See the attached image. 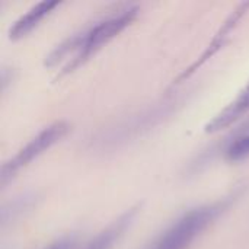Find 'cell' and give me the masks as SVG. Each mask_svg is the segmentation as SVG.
Returning a JSON list of instances; mask_svg holds the SVG:
<instances>
[{
	"instance_id": "6",
	"label": "cell",
	"mask_w": 249,
	"mask_h": 249,
	"mask_svg": "<svg viewBox=\"0 0 249 249\" xmlns=\"http://www.w3.org/2000/svg\"><path fill=\"white\" fill-rule=\"evenodd\" d=\"M249 112V83L239 92L235 101H232L222 112H219L207 125L206 133H216L220 131L235 121H238L241 117H244Z\"/></svg>"
},
{
	"instance_id": "3",
	"label": "cell",
	"mask_w": 249,
	"mask_h": 249,
	"mask_svg": "<svg viewBox=\"0 0 249 249\" xmlns=\"http://www.w3.org/2000/svg\"><path fill=\"white\" fill-rule=\"evenodd\" d=\"M69 124L64 121L54 123L39 131L25 147H22L10 160H7L0 171V184L6 185L10 179L15 178V175L25 166H28L35 158H38L41 153H44L47 149H50L55 142H58L67 131Z\"/></svg>"
},
{
	"instance_id": "7",
	"label": "cell",
	"mask_w": 249,
	"mask_h": 249,
	"mask_svg": "<svg viewBox=\"0 0 249 249\" xmlns=\"http://www.w3.org/2000/svg\"><path fill=\"white\" fill-rule=\"evenodd\" d=\"M58 4L57 0H42L36 3L26 15H23L20 19H18L13 26L9 29V38L10 39H20L26 36L38 23Z\"/></svg>"
},
{
	"instance_id": "8",
	"label": "cell",
	"mask_w": 249,
	"mask_h": 249,
	"mask_svg": "<svg viewBox=\"0 0 249 249\" xmlns=\"http://www.w3.org/2000/svg\"><path fill=\"white\" fill-rule=\"evenodd\" d=\"M83 39H85V29L83 31H79L73 35H70L69 38H66L63 42H60L47 57H45V61H44V66L45 67H53L55 64H58L63 58H66L69 54L71 53H77V50L82 47L83 44Z\"/></svg>"
},
{
	"instance_id": "5",
	"label": "cell",
	"mask_w": 249,
	"mask_h": 249,
	"mask_svg": "<svg viewBox=\"0 0 249 249\" xmlns=\"http://www.w3.org/2000/svg\"><path fill=\"white\" fill-rule=\"evenodd\" d=\"M140 204H136L125 210L121 216H118L112 223H109L101 233H98L85 249H111L114 244L124 235V232L130 228L133 220L136 219Z\"/></svg>"
},
{
	"instance_id": "2",
	"label": "cell",
	"mask_w": 249,
	"mask_h": 249,
	"mask_svg": "<svg viewBox=\"0 0 249 249\" xmlns=\"http://www.w3.org/2000/svg\"><path fill=\"white\" fill-rule=\"evenodd\" d=\"M139 13L137 6H127L123 10H118V13H112L102 20L96 22L95 25L85 29V39L82 47L77 50V53L70 58V61L63 67V70L58 73L57 79L69 74L79 66H82L92 54H95L104 44H107L109 39H112L117 34H120L125 26H128L134 18Z\"/></svg>"
},
{
	"instance_id": "4",
	"label": "cell",
	"mask_w": 249,
	"mask_h": 249,
	"mask_svg": "<svg viewBox=\"0 0 249 249\" xmlns=\"http://www.w3.org/2000/svg\"><path fill=\"white\" fill-rule=\"evenodd\" d=\"M249 7V1L247 3H242L228 19H226V22L223 23V26L219 29V32L216 34V36L213 38V41L210 42V45L206 48V51L201 54V57L193 64V66H190L185 71H182V74L177 79V83H181L182 80H185V79H188L198 67H201L209 58H212L225 44H226V41L229 39V36H231V34H232V31H233V28L238 25V22H239V19L244 16V13L248 10Z\"/></svg>"
},
{
	"instance_id": "9",
	"label": "cell",
	"mask_w": 249,
	"mask_h": 249,
	"mask_svg": "<svg viewBox=\"0 0 249 249\" xmlns=\"http://www.w3.org/2000/svg\"><path fill=\"white\" fill-rule=\"evenodd\" d=\"M249 156V130L232 140L226 149V158L229 160H241Z\"/></svg>"
},
{
	"instance_id": "10",
	"label": "cell",
	"mask_w": 249,
	"mask_h": 249,
	"mask_svg": "<svg viewBox=\"0 0 249 249\" xmlns=\"http://www.w3.org/2000/svg\"><path fill=\"white\" fill-rule=\"evenodd\" d=\"M77 245V239L74 236H66L50 245L47 249H74Z\"/></svg>"
},
{
	"instance_id": "1",
	"label": "cell",
	"mask_w": 249,
	"mask_h": 249,
	"mask_svg": "<svg viewBox=\"0 0 249 249\" xmlns=\"http://www.w3.org/2000/svg\"><path fill=\"white\" fill-rule=\"evenodd\" d=\"M242 188L226 197L198 206L174 222L147 249H188L191 244L239 198Z\"/></svg>"
}]
</instances>
